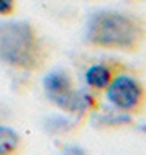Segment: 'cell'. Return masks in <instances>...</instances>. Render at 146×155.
Wrapping results in <instances>:
<instances>
[{
    "instance_id": "2",
    "label": "cell",
    "mask_w": 146,
    "mask_h": 155,
    "mask_svg": "<svg viewBox=\"0 0 146 155\" xmlns=\"http://www.w3.org/2000/svg\"><path fill=\"white\" fill-rule=\"evenodd\" d=\"M0 62L26 72L43 69L46 49L30 21H0Z\"/></svg>"
},
{
    "instance_id": "4",
    "label": "cell",
    "mask_w": 146,
    "mask_h": 155,
    "mask_svg": "<svg viewBox=\"0 0 146 155\" xmlns=\"http://www.w3.org/2000/svg\"><path fill=\"white\" fill-rule=\"evenodd\" d=\"M44 91L46 96L56 104L57 108L74 113V114H81L90 106V98L89 95H82L76 88L74 80L69 72L66 70H53L44 77Z\"/></svg>"
},
{
    "instance_id": "1",
    "label": "cell",
    "mask_w": 146,
    "mask_h": 155,
    "mask_svg": "<svg viewBox=\"0 0 146 155\" xmlns=\"http://www.w3.org/2000/svg\"><path fill=\"white\" fill-rule=\"evenodd\" d=\"M84 38L90 48L135 54L146 46V20L130 12L99 10L87 20Z\"/></svg>"
},
{
    "instance_id": "9",
    "label": "cell",
    "mask_w": 146,
    "mask_h": 155,
    "mask_svg": "<svg viewBox=\"0 0 146 155\" xmlns=\"http://www.w3.org/2000/svg\"><path fill=\"white\" fill-rule=\"evenodd\" d=\"M130 2H146V0H130Z\"/></svg>"
},
{
    "instance_id": "3",
    "label": "cell",
    "mask_w": 146,
    "mask_h": 155,
    "mask_svg": "<svg viewBox=\"0 0 146 155\" xmlns=\"http://www.w3.org/2000/svg\"><path fill=\"white\" fill-rule=\"evenodd\" d=\"M105 93L110 104L122 114L138 116L146 110V85L127 70L116 75Z\"/></svg>"
},
{
    "instance_id": "8",
    "label": "cell",
    "mask_w": 146,
    "mask_h": 155,
    "mask_svg": "<svg viewBox=\"0 0 146 155\" xmlns=\"http://www.w3.org/2000/svg\"><path fill=\"white\" fill-rule=\"evenodd\" d=\"M64 155H85V152L81 149H77V147H71L64 152Z\"/></svg>"
},
{
    "instance_id": "7",
    "label": "cell",
    "mask_w": 146,
    "mask_h": 155,
    "mask_svg": "<svg viewBox=\"0 0 146 155\" xmlns=\"http://www.w3.org/2000/svg\"><path fill=\"white\" fill-rule=\"evenodd\" d=\"M15 8H16V0H0V15L2 16L13 15Z\"/></svg>"
},
{
    "instance_id": "6",
    "label": "cell",
    "mask_w": 146,
    "mask_h": 155,
    "mask_svg": "<svg viewBox=\"0 0 146 155\" xmlns=\"http://www.w3.org/2000/svg\"><path fill=\"white\" fill-rule=\"evenodd\" d=\"M22 145L18 132L12 127L0 126V155H16Z\"/></svg>"
},
{
    "instance_id": "5",
    "label": "cell",
    "mask_w": 146,
    "mask_h": 155,
    "mask_svg": "<svg viewBox=\"0 0 146 155\" xmlns=\"http://www.w3.org/2000/svg\"><path fill=\"white\" fill-rule=\"evenodd\" d=\"M125 72V65L120 61L115 59H107L102 62H97V64L90 65L89 69L85 70V83L92 91L95 93H102L105 91L110 83L113 82V78L118 74Z\"/></svg>"
}]
</instances>
